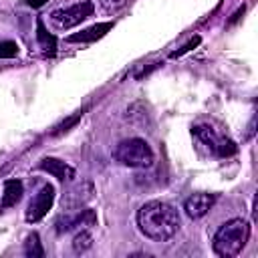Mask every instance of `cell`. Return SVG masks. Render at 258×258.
Here are the masks:
<instances>
[{"instance_id":"cell-16","label":"cell","mask_w":258,"mask_h":258,"mask_svg":"<svg viewBox=\"0 0 258 258\" xmlns=\"http://www.w3.org/2000/svg\"><path fill=\"white\" fill-rule=\"evenodd\" d=\"M18 54V44L16 42H0V58H10V56H16Z\"/></svg>"},{"instance_id":"cell-8","label":"cell","mask_w":258,"mask_h":258,"mask_svg":"<svg viewBox=\"0 0 258 258\" xmlns=\"http://www.w3.org/2000/svg\"><path fill=\"white\" fill-rule=\"evenodd\" d=\"M93 183L91 181H81V183H77V185H73L67 194H64V198H62V208H67V210H71V212H75V210H81L91 198H93Z\"/></svg>"},{"instance_id":"cell-7","label":"cell","mask_w":258,"mask_h":258,"mask_svg":"<svg viewBox=\"0 0 258 258\" xmlns=\"http://www.w3.org/2000/svg\"><path fill=\"white\" fill-rule=\"evenodd\" d=\"M97 224V214L89 208H81V210H75L73 214L60 218L56 222V230L58 232H69V230H75V228H89V226H95Z\"/></svg>"},{"instance_id":"cell-13","label":"cell","mask_w":258,"mask_h":258,"mask_svg":"<svg viewBox=\"0 0 258 258\" xmlns=\"http://www.w3.org/2000/svg\"><path fill=\"white\" fill-rule=\"evenodd\" d=\"M36 38H38V44H40L42 50H46V52H50V54L54 52V48H56V40H54L52 34H48V30L44 28V24H42L40 18L36 20Z\"/></svg>"},{"instance_id":"cell-12","label":"cell","mask_w":258,"mask_h":258,"mask_svg":"<svg viewBox=\"0 0 258 258\" xmlns=\"http://www.w3.org/2000/svg\"><path fill=\"white\" fill-rule=\"evenodd\" d=\"M111 26H113L111 22L95 24V26H91V28L79 32V34H71V36H69V42H91V40H95V38H101Z\"/></svg>"},{"instance_id":"cell-10","label":"cell","mask_w":258,"mask_h":258,"mask_svg":"<svg viewBox=\"0 0 258 258\" xmlns=\"http://www.w3.org/2000/svg\"><path fill=\"white\" fill-rule=\"evenodd\" d=\"M40 169L48 171V173L54 175L58 181H71V179L75 177V169H73L69 163H64V161H60V159H56V157H46V159H42V161H40Z\"/></svg>"},{"instance_id":"cell-18","label":"cell","mask_w":258,"mask_h":258,"mask_svg":"<svg viewBox=\"0 0 258 258\" xmlns=\"http://www.w3.org/2000/svg\"><path fill=\"white\" fill-rule=\"evenodd\" d=\"M81 115H83V111H79V113H75V115H73L71 119H67V121H64V123L60 125V127H56V131H54V133H62V131H67V129H69L71 125H75V123H77V121L81 119Z\"/></svg>"},{"instance_id":"cell-4","label":"cell","mask_w":258,"mask_h":258,"mask_svg":"<svg viewBox=\"0 0 258 258\" xmlns=\"http://www.w3.org/2000/svg\"><path fill=\"white\" fill-rule=\"evenodd\" d=\"M194 137L206 145V149L212 153V155H218V157H230L236 153V143L228 137H224L222 133H218L212 125H206V123H200L191 129Z\"/></svg>"},{"instance_id":"cell-17","label":"cell","mask_w":258,"mask_h":258,"mask_svg":"<svg viewBox=\"0 0 258 258\" xmlns=\"http://www.w3.org/2000/svg\"><path fill=\"white\" fill-rule=\"evenodd\" d=\"M99 2H101L103 10H107V12H115L127 4V0H99Z\"/></svg>"},{"instance_id":"cell-14","label":"cell","mask_w":258,"mask_h":258,"mask_svg":"<svg viewBox=\"0 0 258 258\" xmlns=\"http://www.w3.org/2000/svg\"><path fill=\"white\" fill-rule=\"evenodd\" d=\"M91 246H93V236H91L87 230H81V232L73 238V250H75L77 254L87 252Z\"/></svg>"},{"instance_id":"cell-5","label":"cell","mask_w":258,"mask_h":258,"mask_svg":"<svg viewBox=\"0 0 258 258\" xmlns=\"http://www.w3.org/2000/svg\"><path fill=\"white\" fill-rule=\"evenodd\" d=\"M95 6L93 2L89 0H83V2H77L73 6H67V8H58L50 14V22L56 30H69L77 24H81L85 18H89L93 14Z\"/></svg>"},{"instance_id":"cell-2","label":"cell","mask_w":258,"mask_h":258,"mask_svg":"<svg viewBox=\"0 0 258 258\" xmlns=\"http://www.w3.org/2000/svg\"><path fill=\"white\" fill-rule=\"evenodd\" d=\"M248 236H250L248 222H244L242 218H234V220L224 222L218 228V232L214 234L212 248L222 258H234L244 250Z\"/></svg>"},{"instance_id":"cell-20","label":"cell","mask_w":258,"mask_h":258,"mask_svg":"<svg viewBox=\"0 0 258 258\" xmlns=\"http://www.w3.org/2000/svg\"><path fill=\"white\" fill-rule=\"evenodd\" d=\"M44 2H46V0H28V4H30V6H34V8H36V6H40V4H44Z\"/></svg>"},{"instance_id":"cell-3","label":"cell","mask_w":258,"mask_h":258,"mask_svg":"<svg viewBox=\"0 0 258 258\" xmlns=\"http://www.w3.org/2000/svg\"><path fill=\"white\" fill-rule=\"evenodd\" d=\"M113 157H115V161H119L121 165H127V167H149L153 163V151H151L149 143L139 137L123 139L115 147Z\"/></svg>"},{"instance_id":"cell-19","label":"cell","mask_w":258,"mask_h":258,"mask_svg":"<svg viewBox=\"0 0 258 258\" xmlns=\"http://www.w3.org/2000/svg\"><path fill=\"white\" fill-rule=\"evenodd\" d=\"M198 42H200V36H194V38H191V40H189V42H187V44H185V46H183V48H181V50H175V52H173V54H171V56H173V58H175V56H181V54H183V52H187V50H189V48H191V46H196V44H198Z\"/></svg>"},{"instance_id":"cell-15","label":"cell","mask_w":258,"mask_h":258,"mask_svg":"<svg viewBox=\"0 0 258 258\" xmlns=\"http://www.w3.org/2000/svg\"><path fill=\"white\" fill-rule=\"evenodd\" d=\"M24 252L26 256H32V258H40L44 256V250L40 246V240H38V234H30L24 242Z\"/></svg>"},{"instance_id":"cell-1","label":"cell","mask_w":258,"mask_h":258,"mask_svg":"<svg viewBox=\"0 0 258 258\" xmlns=\"http://www.w3.org/2000/svg\"><path fill=\"white\" fill-rule=\"evenodd\" d=\"M137 226L145 238L167 242L179 230V214L171 204L153 200L137 210Z\"/></svg>"},{"instance_id":"cell-9","label":"cell","mask_w":258,"mask_h":258,"mask_svg":"<svg viewBox=\"0 0 258 258\" xmlns=\"http://www.w3.org/2000/svg\"><path fill=\"white\" fill-rule=\"evenodd\" d=\"M214 202H216V196L214 194H191L183 202V210H185V214L191 220H200V218H204L212 210Z\"/></svg>"},{"instance_id":"cell-6","label":"cell","mask_w":258,"mask_h":258,"mask_svg":"<svg viewBox=\"0 0 258 258\" xmlns=\"http://www.w3.org/2000/svg\"><path fill=\"white\" fill-rule=\"evenodd\" d=\"M52 202H54V187L46 183L34 196V200L28 204V208H26V222H30V224L40 222L48 214V210L52 208Z\"/></svg>"},{"instance_id":"cell-11","label":"cell","mask_w":258,"mask_h":258,"mask_svg":"<svg viewBox=\"0 0 258 258\" xmlns=\"http://www.w3.org/2000/svg\"><path fill=\"white\" fill-rule=\"evenodd\" d=\"M22 194H24L22 181H18V179H6V181H4V194H2L0 210H8V208L16 206V204L20 202Z\"/></svg>"}]
</instances>
